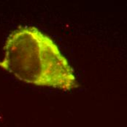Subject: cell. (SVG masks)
<instances>
[{"label":"cell","mask_w":127,"mask_h":127,"mask_svg":"<svg viewBox=\"0 0 127 127\" xmlns=\"http://www.w3.org/2000/svg\"><path fill=\"white\" fill-rule=\"evenodd\" d=\"M0 68L39 87L64 91L78 87L74 70L56 43L32 26H20L7 37Z\"/></svg>","instance_id":"cell-1"}]
</instances>
